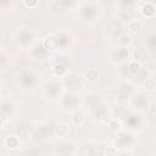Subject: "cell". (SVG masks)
Segmentation results:
<instances>
[{"instance_id": "obj_7", "label": "cell", "mask_w": 156, "mask_h": 156, "mask_svg": "<svg viewBox=\"0 0 156 156\" xmlns=\"http://www.w3.org/2000/svg\"><path fill=\"white\" fill-rule=\"evenodd\" d=\"M116 102H117V105L118 106H121V107H124V106H127L128 105V102H129V96H128V94H119L117 98H116Z\"/></svg>"}, {"instance_id": "obj_5", "label": "cell", "mask_w": 156, "mask_h": 156, "mask_svg": "<svg viewBox=\"0 0 156 156\" xmlns=\"http://www.w3.org/2000/svg\"><path fill=\"white\" fill-rule=\"evenodd\" d=\"M128 28L130 32L135 33L138 30H140L143 28V21L140 18H134V20H130L129 23H128Z\"/></svg>"}, {"instance_id": "obj_9", "label": "cell", "mask_w": 156, "mask_h": 156, "mask_svg": "<svg viewBox=\"0 0 156 156\" xmlns=\"http://www.w3.org/2000/svg\"><path fill=\"white\" fill-rule=\"evenodd\" d=\"M144 88L149 91H154L156 89V79L154 78H149L144 82Z\"/></svg>"}, {"instance_id": "obj_2", "label": "cell", "mask_w": 156, "mask_h": 156, "mask_svg": "<svg viewBox=\"0 0 156 156\" xmlns=\"http://www.w3.org/2000/svg\"><path fill=\"white\" fill-rule=\"evenodd\" d=\"M5 145L10 149V150H15L20 145V139L17 135H7L5 138Z\"/></svg>"}, {"instance_id": "obj_17", "label": "cell", "mask_w": 156, "mask_h": 156, "mask_svg": "<svg viewBox=\"0 0 156 156\" xmlns=\"http://www.w3.org/2000/svg\"><path fill=\"white\" fill-rule=\"evenodd\" d=\"M105 154L106 155H116L117 154V149H115V147H107L105 150Z\"/></svg>"}, {"instance_id": "obj_15", "label": "cell", "mask_w": 156, "mask_h": 156, "mask_svg": "<svg viewBox=\"0 0 156 156\" xmlns=\"http://www.w3.org/2000/svg\"><path fill=\"white\" fill-rule=\"evenodd\" d=\"M23 2H24V5H26L27 7L33 9V7H35V6L38 5L39 0H23Z\"/></svg>"}, {"instance_id": "obj_10", "label": "cell", "mask_w": 156, "mask_h": 156, "mask_svg": "<svg viewBox=\"0 0 156 156\" xmlns=\"http://www.w3.org/2000/svg\"><path fill=\"white\" fill-rule=\"evenodd\" d=\"M52 71H54V74L57 76V77H62V76L66 73V68H65L63 66H61V65H56V66H54Z\"/></svg>"}, {"instance_id": "obj_14", "label": "cell", "mask_w": 156, "mask_h": 156, "mask_svg": "<svg viewBox=\"0 0 156 156\" xmlns=\"http://www.w3.org/2000/svg\"><path fill=\"white\" fill-rule=\"evenodd\" d=\"M147 111H149L150 113H152V115L156 113V100H151V101L149 102V105H147Z\"/></svg>"}, {"instance_id": "obj_3", "label": "cell", "mask_w": 156, "mask_h": 156, "mask_svg": "<svg viewBox=\"0 0 156 156\" xmlns=\"http://www.w3.org/2000/svg\"><path fill=\"white\" fill-rule=\"evenodd\" d=\"M155 12H156V7H155V5L154 4H151V2H146V4H144L143 5V7H141V13L145 16V17H152L154 15H155Z\"/></svg>"}, {"instance_id": "obj_4", "label": "cell", "mask_w": 156, "mask_h": 156, "mask_svg": "<svg viewBox=\"0 0 156 156\" xmlns=\"http://www.w3.org/2000/svg\"><path fill=\"white\" fill-rule=\"evenodd\" d=\"M55 132H56V135L60 138L67 136L69 133V126L67 123H58L55 128Z\"/></svg>"}, {"instance_id": "obj_12", "label": "cell", "mask_w": 156, "mask_h": 156, "mask_svg": "<svg viewBox=\"0 0 156 156\" xmlns=\"http://www.w3.org/2000/svg\"><path fill=\"white\" fill-rule=\"evenodd\" d=\"M84 121H85V117H84L83 115H74V116L72 117V122H73L74 124H78V126L83 124Z\"/></svg>"}, {"instance_id": "obj_13", "label": "cell", "mask_w": 156, "mask_h": 156, "mask_svg": "<svg viewBox=\"0 0 156 156\" xmlns=\"http://www.w3.org/2000/svg\"><path fill=\"white\" fill-rule=\"evenodd\" d=\"M117 55L119 56V60H124V58H127L128 55H129L128 49H126V48H121V49H118V50H117Z\"/></svg>"}, {"instance_id": "obj_11", "label": "cell", "mask_w": 156, "mask_h": 156, "mask_svg": "<svg viewBox=\"0 0 156 156\" xmlns=\"http://www.w3.org/2000/svg\"><path fill=\"white\" fill-rule=\"evenodd\" d=\"M140 68H141V63L138 61H133L129 63V71L132 73H138L140 71Z\"/></svg>"}, {"instance_id": "obj_1", "label": "cell", "mask_w": 156, "mask_h": 156, "mask_svg": "<svg viewBox=\"0 0 156 156\" xmlns=\"http://www.w3.org/2000/svg\"><path fill=\"white\" fill-rule=\"evenodd\" d=\"M43 45H44V48H45L48 51L54 52V51H56V50L58 49L60 40H58V39H57L55 35H48V37L44 39Z\"/></svg>"}, {"instance_id": "obj_8", "label": "cell", "mask_w": 156, "mask_h": 156, "mask_svg": "<svg viewBox=\"0 0 156 156\" xmlns=\"http://www.w3.org/2000/svg\"><path fill=\"white\" fill-rule=\"evenodd\" d=\"M130 41H132V38H130V35L127 34V33H123V34H121V35L118 37V43H119L122 46L129 45Z\"/></svg>"}, {"instance_id": "obj_16", "label": "cell", "mask_w": 156, "mask_h": 156, "mask_svg": "<svg viewBox=\"0 0 156 156\" xmlns=\"http://www.w3.org/2000/svg\"><path fill=\"white\" fill-rule=\"evenodd\" d=\"M146 69L149 72H156V62L155 61H149L146 63Z\"/></svg>"}, {"instance_id": "obj_6", "label": "cell", "mask_w": 156, "mask_h": 156, "mask_svg": "<svg viewBox=\"0 0 156 156\" xmlns=\"http://www.w3.org/2000/svg\"><path fill=\"white\" fill-rule=\"evenodd\" d=\"M99 76H100V73H99V71L98 69H95V68H89L85 73H84V77H85V79L88 80V82H96L98 79H99Z\"/></svg>"}]
</instances>
